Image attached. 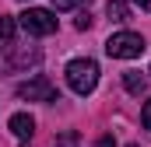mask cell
Returning a JSON list of instances; mask_svg holds the SVG:
<instances>
[{"label":"cell","instance_id":"6da1fadb","mask_svg":"<svg viewBox=\"0 0 151 147\" xmlns=\"http://www.w3.org/2000/svg\"><path fill=\"white\" fill-rule=\"evenodd\" d=\"M67 84H70V91L74 95H91L95 91V84H99V63L95 60H88V56H77L67 63Z\"/></svg>","mask_w":151,"mask_h":147},{"label":"cell","instance_id":"7a4b0ae2","mask_svg":"<svg viewBox=\"0 0 151 147\" xmlns=\"http://www.w3.org/2000/svg\"><path fill=\"white\" fill-rule=\"evenodd\" d=\"M106 53H109L113 60H137V56L144 53V39L137 35V32H116V35H109V42H106Z\"/></svg>","mask_w":151,"mask_h":147},{"label":"cell","instance_id":"3957f363","mask_svg":"<svg viewBox=\"0 0 151 147\" xmlns=\"http://www.w3.org/2000/svg\"><path fill=\"white\" fill-rule=\"evenodd\" d=\"M18 25L28 35H53L56 32V14L53 11H42V7H28L25 14H18Z\"/></svg>","mask_w":151,"mask_h":147},{"label":"cell","instance_id":"277c9868","mask_svg":"<svg viewBox=\"0 0 151 147\" xmlns=\"http://www.w3.org/2000/svg\"><path fill=\"white\" fill-rule=\"evenodd\" d=\"M18 98H21V102H53V98H56V88H53L46 77H32V81L18 84Z\"/></svg>","mask_w":151,"mask_h":147},{"label":"cell","instance_id":"5b68a950","mask_svg":"<svg viewBox=\"0 0 151 147\" xmlns=\"http://www.w3.org/2000/svg\"><path fill=\"white\" fill-rule=\"evenodd\" d=\"M7 126H11V133H14V137H18V140H28V137H32V133H35V119H32V116H28V112H14V116H11V123H7Z\"/></svg>","mask_w":151,"mask_h":147},{"label":"cell","instance_id":"8992f818","mask_svg":"<svg viewBox=\"0 0 151 147\" xmlns=\"http://www.w3.org/2000/svg\"><path fill=\"white\" fill-rule=\"evenodd\" d=\"M123 88H127L130 95H141V91L148 88V77L137 74V70H127V74H123Z\"/></svg>","mask_w":151,"mask_h":147},{"label":"cell","instance_id":"52a82bcc","mask_svg":"<svg viewBox=\"0 0 151 147\" xmlns=\"http://www.w3.org/2000/svg\"><path fill=\"white\" fill-rule=\"evenodd\" d=\"M106 14H109L113 21H127V18H130V11H127V0H109V4H106Z\"/></svg>","mask_w":151,"mask_h":147},{"label":"cell","instance_id":"ba28073f","mask_svg":"<svg viewBox=\"0 0 151 147\" xmlns=\"http://www.w3.org/2000/svg\"><path fill=\"white\" fill-rule=\"evenodd\" d=\"M14 18H7V14H0V42H11L14 39Z\"/></svg>","mask_w":151,"mask_h":147},{"label":"cell","instance_id":"9c48e42d","mask_svg":"<svg viewBox=\"0 0 151 147\" xmlns=\"http://www.w3.org/2000/svg\"><path fill=\"white\" fill-rule=\"evenodd\" d=\"M77 144H81V137H77L74 130H67V133H63V137H60L53 147H77Z\"/></svg>","mask_w":151,"mask_h":147},{"label":"cell","instance_id":"30bf717a","mask_svg":"<svg viewBox=\"0 0 151 147\" xmlns=\"http://www.w3.org/2000/svg\"><path fill=\"white\" fill-rule=\"evenodd\" d=\"M84 0H53V7L56 11H74V7H81Z\"/></svg>","mask_w":151,"mask_h":147},{"label":"cell","instance_id":"8fae6325","mask_svg":"<svg viewBox=\"0 0 151 147\" xmlns=\"http://www.w3.org/2000/svg\"><path fill=\"white\" fill-rule=\"evenodd\" d=\"M141 123H144V130H151V98L144 102V112H141Z\"/></svg>","mask_w":151,"mask_h":147},{"label":"cell","instance_id":"7c38bea8","mask_svg":"<svg viewBox=\"0 0 151 147\" xmlns=\"http://www.w3.org/2000/svg\"><path fill=\"white\" fill-rule=\"evenodd\" d=\"M77 32H84V28H91V14H77Z\"/></svg>","mask_w":151,"mask_h":147},{"label":"cell","instance_id":"4fadbf2b","mask_svg":"<svg viewBox=\"0 0 151 147\" xmlns=\"http://www.w3.org/2000/svg\"><path fill=\"white\" fill-rule=\"evenodd\" d=\"M127 4H134V7H141V11H151V0H127Z\"/></svg>","mask_w":151,"mask_h":147},{"label":"cell","instance_id":"5bb4252c","mask_svg":"<svg viewBox=\"0 0 151 147\" xmlns=\"http://www.w3.org/2000/svg\"><path fill=\"white\" fill-rule=\"evenodd\" d=\"M99 147H116V144H113V137H102V140H99Z\"/></svg>","mask_w":151,"mask_h":147},{"label":"cell","instance_id":"9a60e30c","mask_svg":"<svg viewBox=\"0 0 151 147\" xmlns=\"http://www.w3.org/2000/svg\"><path fill=\"white\" fill-rule=\"evenodd\" d=\"M130 147H137V144H130Z\"/></svg>","mask_w":151,"mask_h":147},{"label":"cell","instance_id":"2e32d148","mask_svg":"<svg viewBox=\"0 0 151 147\" xmlns=\"http://www.w3.org/2000/svg\"><path fill=\"white\" fill-rule=\"evenodd\" d=\"M148 74H151V70H148Z\"/></svg>","mask_w":151,"mask_h":147}]
</instances>
